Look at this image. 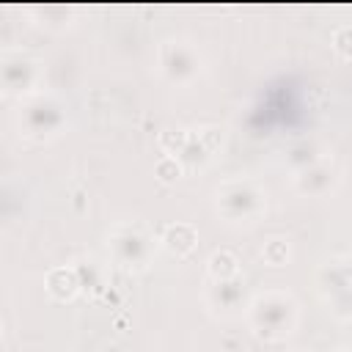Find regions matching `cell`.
Masks as SVG:
<instances>
[{"label": "cell", "instance_id": "cell-1", "mask_svg": "<svg viewBox=\"0 0 352 352\" xmlns=\"http://www.w3.org/2000/svg\"><path fill=\"white\" fill-rule=\"evenodd\" d=\"M297 302L289 292H261L248 305V324L264 341H280L297 327Z\"/></svg>", "mask_w": 352, "mask_h": 352}, {"label": "cell", "instance_id": "cell-2", "mask_svg": "<svg viewBox=\"0 0 352 352\" xmlns=\"http://www.w3.org/2000/svg\"><path fill=\"white\" fill-rule=\"evenodd\" d=\"M264 192L248 179H231L217 187L214 206L226 223H253L264 212Z\"/></svg>", "mask_w": 352, "mask_h": 352}, {"label": "cell", "instance_id": "cell-3", "mask_svg": "<svg viewBox=\"0 0 352 352\" xmlns=\"http://www.w3.org/2000/svg\"><path fill=\"white\" fill-rule=\"evenodd\" d=\"M19 129L22 135L33 138V140H47V138H55L63 124H66V113H63V104L50 96V94H33L28 96L22 104H19Z\"/></svg>", "mask_w": 352, "mask_h": 352}, {"label": "cell", "instance_id": "cell-4", "mask_svg": "<svg viewBox=\"0 0 352 352\" xmlns=\"http://www.w3.org/2000/svg\"><path fill=\"white\" fill-rule=\"evenodd\" d=\"M157 63L160 72L168 82L173 85H190L201 74V55L190 41L182 38H168L157 50Z\"/></svg>", "mask_w": 352, "mask_h": 352}, {"label": "cell", "instance_id": "cell-5", "mask_svg": "<svg viewBox=\"0 0 352 352\" xmlns=\"http://www.w3.org/2000/svg\"><path fill=\"white\" fill-rule=\"evenodd\" d=\"M107 248L113 258L126 270H146L154 253V242L140 226H118L110 234Z\"/></svg>", "mask_w": 352, "mask_h": 352}, {"label": "cell", "instance_id": "cell-6", "mask_svg": "<svg viewBox=\"0 0 352 352\" xmlns=\"http://www.w3.org/2000/svg\"><path fill=\"white\" fill-rule=\"evenodd\" d=\"M0 80H3V91L8 96L28 99L36 94V85L41 80V66H38V60H33L25 52H8L0 66Z\"/></svg>", "mask_w": 352, "mask_h": 352}, {"label": "cell", "instance_id": "cell-7", "mask_svg": "<svg viewBox=\"0 0 352 352\" xmlns=\"http://www.w3.org/2000/svg\"><path fill=\"white\" fill-rule=\"evenodd\" d=\"M206 305L214 311V314H223V316H234L239 314L242 308H248V297H245V283L236 278H226V280H214L209 289H206Z\"/></svg>", "mask_w": 352, "mask_h": 352}, {"label": "cell", "instance_id": "cell-8", "mask_svg": "<svg viewBox=\"0 0 352 352\" xmlns=\"http://www.w3.org/2000/svg\"><path fill=\"white\" fill-rule=\"evenodd\" d=\"M338 184V170L333 168V162L322 160L316 165H308L302 170H297L294 176V187L300 195H311V198H319V195H327L333 187Z\"/></svg>", "mask_w": 352, "mask_h": 352}, {"label": "cell", "instance_id": "cell-9", "mask_svg": "<svg viewBox=\"0 0 352 352\" xmlns=\"http://www.w3.org/2000/svg\"><path fill=\"white\" fill-rule=\"evenodd\" d=\"M195 242H198V236H195L192 226H187V223L168 226L165 234H162V245H165L170 253H176V256H187V253L195 248Z\"/></svg>", "mask_w": 352, "mask_h": 352}, {"label": "cell", "instance_id": "cell-10", "mask_svg": "<svg viewBox=\"0 0 352 352\" xmlns=\"http://www.w3.org/2000/svg\"><path fill=\"white\" fill-rule=\"evenodd\" d=\"M322 160H324V157H322L316 140H302V143H297V146L289 151V162H292L297 170H302V168H308V165H316V162H322Z\"/></svg>", "mask_w": 352, "mask_h": 352}, {"label": "cell", "instance_id": "cell-11", "mask_svg": "<svg viewBox=\"0 0 352 352\" xmlns=\"http://www.w3.org/2000/svg\"><path fill=\"white\" fill-rule=\"evenodd\" d=\"M209 272H212L214 280H226V278H236L239 275V267H236V258L231 253L220 250V253H214L209 258Z\"/></svg>", "mask_w": 352, "mask_h": 352}, {"label": "cell", "instance_id": "cell-12", "mask_svg": "<svg viewBox=\"0 0 352 352\" xmlns=\"http://www.w3.org/2000/svg\"><path fill=\"white\" fill-rule=\"evenodd\" d=\"M261 258H264L267 264H272V267H280V264H286V258H289V245H286L283 239H270V242L261 248Z\"/></svg>", "mask_w": 352, "mask_h": 352}, {"label": "cell", "instance_id": "cell-13", "mask_svg": "<svg viewBox=\"0 0 352 352\" xmlns=\"http://www.w3.org/2000/svg\"><path fill=\"white\" fill-rule=\"evenodd\" d=\"M333 47L341 58H352V25H344L333 33Z\"/></svg>", "mask_w": 352, "mask_h": 352}, {"label": "cell", "instance_id": "cell-14", "mask_svg": "<svg viewBox=\"0 0 352 352\" xmlns=\"http://www.w3.org/2000/svg\"><path fill=\"white\" fill-rule=\"evenodd\" d=\"M346 341H349V349H352V330H349V338Z\"/></svg>", "mask_w": 352, "mask_h": 352}]
</instances>
